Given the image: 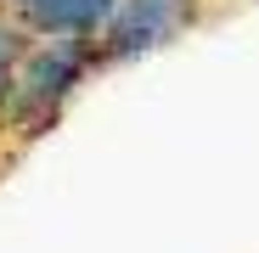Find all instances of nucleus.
Returning <instances> with one entry per match:
<instances>
[{
	"label": "nucleus",
	"mask_w": 259,
	"mask_h": 253,
	"mask_svg": "<svg viewBox=\"0 0 259 253\" xmlns=\"http://www.w3.org/2000/svg\"><path fill=\"white\" fill-rule=\"evenodd\" d=\"M12 6H17V0H0V12H12Z\"/></svg>",
	"instance_id": "5"
},
{
	"label": "nucleus",
	"mask_w": 259,
	"mask_h": 253,
	"mask_svg": "<svg viewBox=\"0 0 259 253\" xmlns=\"http://www.w3.org/2000/svg\"><path fill=\"white\" fill-rule=\"evenodd\" d=\"M34 45L28 39V28L12 17V12H0V102H6V90H12V73H17V62H23V51Z\"/></svg>",
	"instance_id": "4"
},
{
	"label": "nucleus",
	"mask_w": 259,
	"mask_h": 253,
	"mask_svg": "<svg viewBox=\"0 0 259 253\" xmlns=\"http://www.w3.org/2000/svg\"><path fill=\"white\" fill-rule=\"evenodd\" d=\"M203 17V0H118L113 23L96 39V68H124L141 62L152 51H163L169 39H181L192 23Z\"/></svg>",
	"instance_id": "2"
},
{
	"label": "nucleus",
	"mask_w": 259,
	"mask_h": 253,
	"mask_svg": "<svg viewBox=\"0 0 259 253\" xmlns=\"http://www.w3.org/2000/svg\"><path fill=\"white\" fill-rule=\"evenodd\" d=\"M118 0H17L12 17L28 28V39H102Z\"/></svg>",
	"instance_id": "3"
},
{
	"label": "nucleus",
	"mask_w": 259,
	"mask_h": 253,
	"mask_svg": "<svg viewBox=\"0 0 259 253\" xmlns=\"http://www.w3.org/2000/svg\"><path fill=\"white\" fill-rule=\"evenodd\" d=\"M96 73L102 68L91 39H34L12 73L6 102H0V130H12L17 141H39L46 130H57L79 84H91Z\"/></svg>",
	"instance_id": "1"
}]
</instances>
